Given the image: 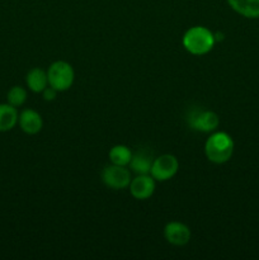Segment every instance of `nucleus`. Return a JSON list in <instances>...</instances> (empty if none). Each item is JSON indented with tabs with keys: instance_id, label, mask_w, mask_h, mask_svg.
<instances>
[{
	"instance_id": "1",
	"label": "nucleus",
	"mask_w": 259,
	"mask_h": 260,
	"mask_svg": "<svg viewBox=\"0 0 259 260\" xmlns=\"http://www.w3.org/2000/svg\"><path fill=\"white\" fill-rule=\"evenodd\" d=\"M205 154L213 164H223L234 154V140L226 132H213L205 144Z\"/></svg>"
},
{
	"instance_id": "2",
	"label": "nucleus",
	"mask_w": 259,
	"mask_h": 260,
	"mask_svg": "<svg viewBox=\"0 0 259 260\" xmlns=\"http://www.w3.org/2000/svg\"><path fill=\"white\" fill-rule=\"evenodd\" d=\"M215 35L208 28L196 25L189 28L183 36V46L189 53L196 56L206 55L215 46Z\"/></svg>"
},
{
	"instance_id": "3",
	"label": "nucleus",
	"mask_w": 259,
	"mask_h": 260,
	"mask_svg": "<svg viewBox=\"0 0 259 260\" xmlns=\"http://www.w3.org/2000/svg\"><path fill=\"white\" fill-rule=\"evenodd\" d=\"M48 85L57 91H65L71 88L75 79L73 66L66 61H55L47 70Z\"/></svg>"
},
{
	"instance_id": "4",
	"label": "nucleus",
	"mask_w": 259,
	"mask_h": 260,
	"mask_svg": "<svg viewBox=\"0 0 259 260\" xmlns=\"http://www.w3.org/2000/svg\"><path fill=\"white\" fill-rule=\"evenodd\" d=\"M179 169V162L174 155L164 154L152 161L150 175L157 182H167L172 179Z\"/></svg>"
},
{
	"instance_id": "5",
	"label": "nucleus",
	"mask_w": 259,
	"mask_h": 260,
	"mask_svg": "<svg viewBox=\"0 0 259 260\" xmlns=\"http://www.w3.org/2000/svg\"><path fill=\"white\" fill-rule=\"evenodd\" d=\"M188 124L192 129L198 132L211 134L215 132L220 124V118L213 111L208 109H196L188 117Z\"/></svg>"
},
{
	"instance_id": "6",
	"label": "nucleus",
	"mask_w": 259,
	"mask_h": 260,
	"mask_svg": "<svg viewBox=\"0 0 259 260\" xmlns=\"http://www.w3.org/2000/svg\"><path fill=\"white\" fill-rule=\"evenodd\" d=\"M102 180L107 187L112 188V189H124L128 187L132 180L131 172L126 167L112 164L103 169Z\"/></svg>"
},
{
	"instance_id": "7",
	"label": "nucleus",
	"mask_w": 259,
	"mask_h": 260,
	"mask_svg": "<svg viewBox=\"0 0 259 260\" xmlns=\"http://www.w3.org/2000/svg\"><path fill=\"white\" fill-rule=\"evenodd\" d=\"M128 187L132 197L139 201H144L154 194L156 184L155 179L150 174H140L131 180Z\"/></svg>"
},
{
	"instance_id": "8",
	"label": "nucleus",
	"mask_w": 259,
	"mask_h": 260,
	"mask_svg": "<svg viewBox=\"0 0 259 260\" xmlns=\"http://www.w3.org/2000/svg\"><path fill=\"white\" fill-rule=\"evenodd\" d=\"M190 229L185 223L173 221L164 228V238L169 244L175 246L187 245L190 240Z\"/></svg>"
},
{
	"instance_id": "9",
	"label": "nucleus",
	"mask_w": 259,
	"mask_h": 260,
	"mask_svg": "<svg viewBox=\"0 0 259 260\" xmlns=\"http://www.w3.org/2000/svg\"><path fill=\"white\" fill-rule=\"evenodd\" d=\"M18 124L20 129L27 135H36L42 129L43 119L38 112L35 109H24L19 113L18 117Z\"/></svg>"
},
{
	"instance_id": "10",
	"label": "nucleus",
	"mask_w": 259,
	"mask_h": 260,
	"mask_svg": "<svg viewBox=\"0 0 259 260\" xmlns=\"http://www.w3.org/2000/svg\"><path fill=\"white\" fill-rule=\"evenodd\" d=\"M231 9L245 18H259V0H228Z\"/></svg>"
},
{
	"instance_id": "11",
	"label": "nucleus",
	"mask_w": 259,
	"mask_h": 260,
	"mask_svg": "<svg viewBox=\"0 0 259 260\" xmlns=\"http://www.w3.org/2000/svg\"><path fill=\"white\" fill-rule=\"evenodd\" d=\"M25 83L28 89L33 93H42L48 86L47 73L40 68H35L25 76Z\"/></svg>"
},
{
	"instance_id": "12",
	"label": "nucleus",
	"mask_w": 259,
	"mask_h": 260,
	"mask_svg": "<svg viewBox=\"0 0 259 260\" xmlns=\"http://www.w3.org/2000/svg\"><path fill=\"white\" fill-rule=\"evenodd\" d=\"M17 108L10 106L9 103L0 104V132H8L15 127L18 123Z\"/></svg>"
},
{
	"instance_id": "13",
	"label": "nucleus",
	"mask_w": 259,
	"mask_h": 260,
	"mask_svg": "<svg viewBox=\"0 0 259 260\" xmlns=\"http://www.w3.org/2000/svg\"><path fill=\"white\" fill-rule=\"evenodd\" d=\"M152 161H154V160H151V157L147 154H145V152H136V154L132 155V159L128 165L132 169V172L136 173L137 175L150 174Z\"/></svg>"
},
{
	"instance_id": "14",
	"label": "nucleus",
	"mask_w": 259,
	"mask_h": 260,
	"mask_svg": "<svg viewBox=\"0 0 259 260\" xmlns=\"http://www.w3.org/2000/svg\"><path fill=\"white\" fill-rule=\"evenodd\" d=\"M132 152L124 145H116L109 150V160L112 164L121 165V167H127L132 159Z\"/></svg>"
},
{
	"instance_id": "15",
	"label": "nucleus",
	"mask_w": 259,
	"mask_h": 260,
	"mask_svg": "<svg viewBox=\"0 0 259 260\" xmlns=\"http://www.w3.org/2000/svg\"><path fill=\"white\" fill-rule=\"evenodd\" d=\"M7 99L10 106L18 108V107L23 106L27 101V90L19 85L12 86L7 94Z\"/></svg>"
},
{
	"instance_id": "16",
	"label": "nucleus",
	"mask_w": 259,
	"mask_h": 260,
	"mask_svg": "<svg viewBox=\"0 0 259 260\" xmlns=\"http://www.w3.org/2000/svg\"><path fill=\"white\" fill-rule=\"evenodd\" d=\"M42 93H43V98H45V101H47V102L53 101V99L56 98V95H57V90H56V89H53L52 86H50V85H48L47 88L42 91Z\"/></svg>"
}]
</instances>
